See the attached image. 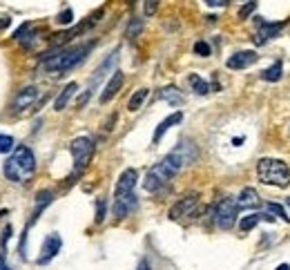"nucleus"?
<instances>
[{"instance_id": "obj_1", "label": "nucleus", "mask_w": 290, "mask_h": 270, "mask_svg": "<svg viewBox=\"0 0 290 270\" xmlns=\"http://www.w3.org/2000/svg\"><path fill=\"white\" fill-rule=\"evenodd\" d=\"M197 156H199L197 148H194L192 143H188V141L178 143L170 154L163 156V159L156 163L154 167H150V172L145 174L143 188L148 190V192H156V190H161L165 183H170L172 179L183 170V167L197 161Z\"/></svg>"}, {"instance_id": "obj_2", "label": "nucleus", "mask_w": 290, "mask_h": 270, "mask_svg": "<svg viewBox=\"0 0 290 270\" xmlns=\"http://www.w3.org/2000/svg\"><path fill=\"white\" fill-rule=\"evenodd\" d=\"M33 172H36V156H33L31 148H27V145L14 148V154L5 163V177L14 183H25L27 179L33 177Z\"/></svg>"}, {"instance_id": "obj_3", "label": "nucleus", "mask_w": 290, "mask_h": 270, "mask_svg": "<svg viewBox=\"0 0 290 270\" xmlns=\"http://www.w3.org/2000/svg\"><path fill=\"white\" fill-rule=\"evenodd\" d=\"M257 177L261 183L266 185H279V188H286L290 183V167L286 161L281 159H261L257 163Z\"/></svg>"}, {"instance_id": "obj_4", "label": "nucleus", "mask_w": 290, "mask_h": 270, "mask_svg": "<svg viewBox=\"0 0 290 270\" xmlns=\"http://www.w3.org/2000/svg\"><path fill=\"white\" fill-rule=\"evenodd\" d=\"M89 52L87 47H71V49H60L54 56H47V60H43V70L45 72H54V74H63V72H69L71 67H76L78 63L85 60V56Z\"/></svg>"}, {"instance_id": "obj_5", "label": "nucleus", "mask_w": 290, "mask_h": 270, "mask_svg": "<svg viewBox=\"0 0 290 270\" xmlns=\"http://www.w3.org/2000/svg\"><path fill=\"white\" fill-rule=\"evenodd\" d=\"M69 150H71V159H74V172H83L87 167V163L92 161V156H94V141L89 139V137H78L71 141V145H69Z\"/></svg>"}, {"instance_id": "obj_6", "label": "nucleus", "mask_w": 290, "mask_h": 270, "mask_svg": "<svg viewBox=\"0 0 290 270\" xmlns=\"http://www.w3.org/2000/svg\"><path fill=\"white\" fill-rule=\"evenodd\" d=\"M237 212H239V206H237V201H234L232 196L221 199L219 204H216V208H214L216 226H219L221 230H230L234 226V221H237Z\"/></svg>"}, {"instance_id": "obj_7", "label": "nucleus", "mask_w": 290, "mask_h": 270, "mask_svg": "<svg viewBox=\"0 0 290 270\" xmlns=\"http://www.w3.org/2000/svg\"><path fill=\"white\" fill-rule=\"evenodd\" d=\"M257 25H259V29H257L255 43L257 45H264V43H268V41H272V38L279 36V31L286 27V20H281V22H268L264 18H257Z\"/></svg>"}, {"instance_id": "obj_8", "label": "nucleus", "mask_w": 290, "mask_h": 270, "mask_svg": "<svg viewBox=\"0 0 290 270\" xmlns=\"http://www.w3.org/2000/svg\"><path fill=\"white\" fill-rule=\"evenodd\" d=\"M199 204V196L197 194H188V196H183V199H178L174 206L170 208V217L172 221H178V219H183V217H188V215H192L194 212V208H197Z\"/></svg>"}, {"instance_id": "obj_9", "label": "nucleus", "mask_w": 290, "mask_h": 270, "mask_svg": "<svg viewBox=\"0 0 290 270\" xmlns=\"http://www.w3.org/2000/svg\"><path fill=\"white\" fill-rule=\"evenodd\" d=\"M136 204H138L136 192L119 194V196H114V208H112V212H114L116 219H125L134 210V208H136Z\"/></svg>"}, {"instance_id": "obj_10", "label": "nucleus", "mask_w": 290, "mask_h": 270, "mask_svg": "<svg viewBox=\"0 0 290 270\" xmlns=\"http://www.w3.org/2000/svg\"><path fill=\"white\" fill-rule=\"evenodd\" d=\"M136 183H138V172L134 170V167H127V170H123V172H121V177H119V181H116L114 196L134 192V188H136Z\"/></svg>"}, {"instance_id": "obj_11", "label": "nucleus", "mask_w": 290, "mask_h": 270, "mask_svg": "<svg viewBox=\"0 0 290 270\" xmlns=\"http://www.w3.org/2000/svg\"><path fill=\"white\" fill-rule=\"evenodd\" d=\"M257 60H259V54L252 52V49H245V52L232 54L230 58L226 60V65H228V70H245V67L255 65Z\"/></svg>"}, {"instance_id": "obj_12", "label": "nucleus", "mask_w": 290, "mask_h": 270, "mask_svg": "<svg viewBox=\"0 0 290 270\" xmlns=\"http://www.w3.org/2000/svg\"><path fill=\"white\" fill-rule=\"evenodd\" d=\"M60 248H63V239H60V234H49L47 239H45V244H43V255L38 257V263H49L54 259L56 255L60 252Z\"/></svg>"}, {"instance_id": "obj_13", "label": "nucleus", "mask_w": 290, "mask_h": 270, "mask_svg": "<svg viewBox=\"0 0 290 270\" xmlns=\"http://www.w3.org/2000/svg\"><path fill=\"white\" fill-rule=\"evenodd\" d=\"M36 98H38V89H36V87H33V85L22 87L20 92L16 94V98H14V110H16V112H25V110H29Z\"/></svg>"}, {"instance_id": "obj_14", "label": "nucleus", "mask_w": 290, "mask_h": 270, "mask_svg": "<svg viewBox=\"0 0 290 270\" xmlns=\"http://www.w3.org/2000/svg\"><path fill=\"white\" fill-rule=\"evenodd\" d=\"M123 81H125V76H123L121 70H116L114 74H112V78L107 81V85H105L103 94H100V103H110L112 98L119 94V89L123 87Z\"/></svg>"}, {"instance_id": "obj_15", "label": "nucleus", "mask_w": 290, "mask_h": 270, "mask_svg": "<svg viewBox=\"0 0 290 270\" xmlns=\"http://www.w3.org/2000/svg\"><path fill=\"white\" fill-rule=\"evenodd\" d=\"M237 206L239 208H257L261 204V199H259V192H257L255 188H243L241 190V194L237 196Z\"/></svg>"}, {"instance_id": "obj_16", "label": "nucleus", "mask_w": 290, "mask_h": 270, "mask_svg": "<svg viewBox=\"0 0 290 270\" xmlns=\"http://www.w3.org/2000/svg\"><path fill=\"white\" fill-rule=\"evenodd\" d=\"M181 121H183V114H181V112H174V114H170L167 119L161 121L159 127H156V132H154V143H159V141L163 139V134L170 130L172 125H176V123H181Z\"/></svg>"}, {"instance_id": "obj_17", "label": "nucleus", "mask_w": 290, "mask_h": 270, "mask_svg": "<svg viewBox=\"0 0 290 270\" xmlns=\"http://www.w3.org/2000/svg\"><path fill=\"white\" fill-rule=\"evenodd\" d=\"M76 89H78L76 83H67L65 89H63V92H60L58 96H56V100H54V110H56V112H63V110L67 108V103H69V98L76 94Z\"/></svg>"}, {"instance_id": "obj_18", "label": "nucleus", "mask_w": 290, "mask_h": 270, "mask_svg": "<svg viewBox=\"0 0 290 270\" xmlns=\"http://www.w3.org/2000/svg\"><path fill=\"white\" fill-rule=\"evenodd\" d=\"M275 221V217H270L268 212H255V215H248L241 219V223H239V228H241V232H248V230H252L259 221Z\"/></svg>"}, {"instance_id": "obj_19", "label": "nucleus", "mask_w": 290, "mask_h": 270, "mask_svg": "<svg viewBox=\"0 0 290 270\" xmlns=\"http://www.w3.org/2000/svg\"><path fill=\"white\" fill-rule=\"evenodd\" d=\"M281 74H283V65H281V60H277V63H272L266 72H261V78L268 83H277L279 78H281Z\"/></svg>"}, {"instance_id": "obj_20", "label": "nucleus", "mask_w": 290, "mask_h": 270, "mask_svg": "<svg viewBox=\"0 0 290 270\" xmlns=\"http://www.w3.org/2000/svg\"><path fill=\"white\" fill-rule=\"evenodd\" d=\"M148 94H150V89H136V92L132 94V98H130V103H127V110L130 112H138L141 110V105L145 103V98H148Z\"/></svg>"}, {"instance_id": "obj_21", "label": "nucleus", "mask_w": 290, "mask_h": 270, "mask_svg": "<svg viewBox=\"0 0 290 270\" xmlns=\"http://www.w3.org/2000/svg\"><path fill=\"white\" fill-rule=\"evenodd\" d=\"M159 96L163 98V100H167L170 105H181V103H183V96L178 94L176 87H165V89H161Z\"/></svg>"}, {"instance_id": "obj_22", "label": "nucleus", "mask_w": 290, "mask_h": 270, "mask_svg": "<svg viewBox=\"0 0 290 270\" xmlns=\"http://www.w3.org/2000/svg\"><path fill=\"white\" fill-rule=\"evenodd\" d=\"M190 85H192V89H194L197 94H201V96L210 92V85H208V83H205L199 74H192V76H190Z\"/></svg>"}, {"instance_id": "obj_23", "label": "nucleus", "mask_w": 290, "mask_h": 270, "mask_svg": "<svg viewBox=\"0 0 290 270\" xmlns=\"http://www.w3.org/2000/svg\"><path fill=\"white\" fill-rule=\"evenodd\" d=\"M52 199H54V194L49 192V190H45V192L38 194V204H36V210H33V219H38V215L43 212V208H47L49 204H52Z\"/></svg>"}, {"instance_id": "obj_24", "label": "nucleus", "mask_w": 290, "mask_h": 270, "mask_svg": "<svg viewBox=\"0 0 290 270\" xmlns=\"http://www.w3.org/2000/svg\"><path fill=\"white\" fill-rule=\"evenodd\" d=\"M14 150V139L9 134H0V154H9Z\"/></svg>"}, {"instance_id": "obj_25", "label": "nucleus", "mask_w": 290, "mask_h": 270, "mask_svg": "<svg viewBox=\"0 0 290 270\" xmlns=\"http://www.w3.org/2000/svg\"><path fill=\"white\" fill-rule=\"evenodd\" d=\"M266 208H268V212H272V215L281 217V219H283V221H286V223L290 221V217H288V212L283 210V206H279V204H268Z\"/></svg>"}, {"instance_id": "obj_26", "label": "nucleus", "mask_w": 290, "mask_h": 270, "mask_svg": "<svg viewBox=\"0 0 290 270\" xmlns=\"http://www.w3.org/2000/svg\"><path fill=\"white\" fill-rule=\"evenodd\" d=\"M105 210H107V204H105L103 199H98V204H96V217H94V221L103 223L105 221Z\"/></svg>"}, {"instance_id": "obj_27", "label": "nucleus", "mask_w": 290, "mask_h": 270, "mask_svg": "<svg viewBox=\"0 0 290 270\" xmlns=\"http://www.w3.org/2000/svg\"><path fill=\"white\" fill-rule=\"evenodd\" d=\"M141 29H143V22L138 20V18H134V20L130 22V27H127V38H134Z\"/></svg>"}, {"instance_id": "obj_28", "label": "nucleus", "mask_w": 290, "mask_h": 270, "mask_svg": "<svg viewBox=\"0 0 290 270\" xmlns=\"http://www.w3.org/2000/svg\"><path fill=\"white\" fill-rule=\"evenodd\" d=\"M194 54H197V56H210V45L203 43V41L194 43Z\"/></svg>"}, {"instance_id": "obj_29", "label": "nucleus", "mask_w": 290, "mask_h": 270, "mask_svg": "<svg viewBox=\"0 0 290 270\" xmlns=\"http://www.w3.org/2000/svg\"><path fill=\"white\" fill-rule=\"evenodd\" d=\"M255 9H257V3H255V0H250V3L245 5V7H241V11H239V18H241V20H243V18H248V16L252 14Z\"/></svg>"}, {"instance_id": "obj_30", "label": "nucleus", "mask_w": 290, "mask_h": 270, "mask_svg": "<svg viewBox=\"0 0 290 270\" xmlns=\"http://www.w3.org/2000/svg\"><path fill=\"white\" fill-rule=\"evenodd\" d=\"M71 20H74V11H71V9H65L63 14L58 16V22H60V25H71Z\"/></svg>"}, {"instance_id": "obj_31", "label": "nucleus", "mask_w": 290, "mask_h": 270, "mask_svg": "<svg viewBox=\"0 0 290 270\" xmlns=\"http://www.w3.org/2000/svg\"><path fill=\"white\" fill-rule=\"evenodd\" d=\"M208 7H226L228 5V0H203Z\"/></svg>"}, {"instance_id": "obj_32", "label": "nucleus", "mask_w": 290, "mask_h": 270, "mask_svg": "<svg viewBox=\"0 0 290 270\" xmlns=\"http://www.w3.org/2000/svg\"><path fill=\"white\" fill-rule=\"evenodd\" d=\"M154 11H156V0H148V5H145V14L152 16Z\"/></svg>"}, {"instance_id": "obj_33", "label": "nucleus", "mask_w": 290, "mask_h": 270, "mask_svg": "<svg viewBox=\"0 0 290 270\" xmlns=\"http://www.w3.org/2000/svg\"><path fill=\"white\" fill-rule=\"evenodd\" d=\"M136 270H152V268H150V261L148 259H141V263H138Z\"/></svg>"}, {"instance_id": "obj_34", "label": "nucleus", "mask_w": 290, "mask_h": 270, "mask_svg": "<svg viewBox=\"0 0 290 270\" xmlns=\"http://www.w3.org/2000/svg\"><path fill=\"white\" fill-rule=\"evenodd\" d=\"M0 270H9V268H7V263H5V257H3V252H0Z\"/></svg>"}, {"instance_id": "obj_35", "label": "nucleus", "mask_w": 290, "mask_h": 270, "mask_svg": "<svg viewBox=\"0 0 290 270\" xmlns=\"http://www.w3.org/2000/svg\"><path fill=\"white\" fill-rule=\"evenodd\" d=\"M277 270H290L288 263H281V266H277Z\"/></svg>"}, {"instance_id": "obj_36", "label": "nucleus", "mask_w": 290, "mask_h": 270, "mask_svg": "<svg viewBox=\"0 0 290 270\" xmlns=\"http://www.w3.org/2000/svg\"><path fill=\"white\" fill-rule=\"evenodd\" d=\"M288 206H290V196H288Z\"/></svg>"}]
</instances>
